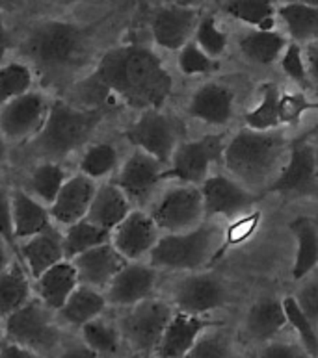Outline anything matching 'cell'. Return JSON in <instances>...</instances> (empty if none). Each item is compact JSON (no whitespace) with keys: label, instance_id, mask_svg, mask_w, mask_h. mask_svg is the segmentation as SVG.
<instances>
[{"label":"cell","instance_id":"1","mask_svg":"<svg viewBox=\"0 0 318 358\" xmlns=\"http://www.w3.org/2000/svg\"><path fill=\"white\" fill-rule=\"evenodd\" d=\"M88 82L116 96L132 110L162 108L173 91V76L155 50L144 45H121L101 56Z\"/></svg>","mask_w":318,"mask_h":358},{"label":"cell","instance_id":"2","mask_svg":"<svg viewBox=\"0 0 318 358\" xmlns=\"http://www.w3.org/2000/svg\"><path fill=\"white\" fill-rule=\"evenodd\" d=\"M286 141L277 130L244 127L226 143L223 164L235 180L249 192L268 187L283 167Z\"/></svg>","mask_w":318,"mask_h":358},{"label":"cell","instance_id":"3","mask_svg":"<svg viewBox=\"0 0 318 358\" xmlns=\"http://www.w3.org/2000/svg\"><path fill=\"white\" fill-rule=\"evenodd\" d=\"M22 62L34 73L64 76L76 69L86 54V34L78 24L67 21L38 22L22 41Z\"/></svg>","mask_w":318,"mask_h":358},{"label":"cell","instance_id":"4","mask_svg":"<svg viewBox=\"0 0 318 358\" xmlns=\"http://www.w3.org/2000/svg\"><path fill=\"white\" fill-rule=\"evenodd\" d=\"M103 117L101 108H88L64 99H53L43 130L32 141L34 149L41 156V160L62 162L92 143Z\"/></svg>","mask_w":318,"mask_h":358},{"label":"cell","instance_id":"5","mask_svg":"<svg viewBox=\"0 0 318 358\" xmlns=\"http://www.w3.org/2000/svg\"><path fill=\"white\" fill-rule=\"evenodd\" d=\"M223 243V229L212 220L179 234H162L147 257L155 269L170 271H201L211 262Z\"/></svg>","mask_w":318,"mask_h":358},{"label":"cell","instance_id":"6","mask_svg":"<svg viewBox=\"0 0 318 358\" xmlns=\"http://www.w3.org/2000/svg\"><path fill=\"white\" fill-rule=\"evenodd\" d=\"M4 340L47 357L62 348V325L56 312L34 297L22 308L6 317Z\"/></svg>","mask_w":318,"mask_h":358},{"label":"cell","instance_id":"7","mask_svg":"<svg viewBox=\"0 0 318 358\" xmlns=\"http://www.w3.org/2000/svg\"><path fill=\"white\" fill-rule=\"evenodd\" d=\"M173 314H175V308L157 297L125 308L118 320L125 345H129L132 353L144 355V357L155 355Z\"/></svg>","mask_w":318,"mask_h":358},{"label":"cell","instance_id":"8","mask_svg":"<svg viewBox=\"0 0 318 358\" xmlns=\"http://www.w3.org/2000/svg\"><path fill=\"white\" fill-rule=\"evenodd\" d=\"M226 141L221 134H209L192 141H181L166 166L162 178L179 184L201 186L211 177V167L223 160Z\"/></svg>","mask_w":318,"mask_h":358},{"label":"cell","instance_id":"9","mask_svg":"<svg viewBox=\"0 0 318 358\" xmlns=\"http://www.w3.org/2000/svg\"><path fill=\"white\" fill-rule=\"evenodd\" d=\"M149 215L162 234H179L200 227L205 221L200 186L179 184L167 187L157 201H153Z\"/></svg>","mask_w":318,"mask_h":358},{"label":"cell","instance_id":"10","mask_svg":"<svg viewBox=\"0 0 318 358\" xmlns=\"http://www.w3.org/2000/svg\"><path fill=\"white\" fill-rule=\"evenodd\" d=\"M53 99L45 91L32 90L0 106V132L8 143H32L43 130Z\"/></svg>","mask_w":318,"mask_h":358},{"label":"cell","instance_id":"11","mask_svg":"<svg viewBox=\"0 0 318 358\" xmlns=\"http://www.w3.org/2000/svg\"><path fill=\"white\" fill-rule=\"evenodd\" d=\"M127 139L134 149H140L160 164L167 166L173 152L177 149L179 129L175 119L167 115L160 108L144 110L127 129Z\"/></svg>","mask_w":318,"mask_h":358},{"label":"cell","instance_id":"12","mask_svg":"<svg viewBox=\"0 0 318 358\" xmlns=\"http://www.w3.org/2000/svg\"><path fill=\"white\" fill-rule=\"evenodd\" d=\"M227 289L220 278L211 273H190L173 289V308L190 315L205 317L209 312L226 305Z\"/></svg>","mask_w":318,"mask_h":358},{"label":"cell","instance_id":"13","mask_svg":"<svg viewBox=\"0 0 318 358\" xmlns=\"http://www.w3.org/2000/svg\"><path fill=\"white\" fill-rule=\"evenodd\" d=\"M166 166L157 158L144 150L134 149L119 166L113 182L121 187V192L134 204H146L151 201L153 193L160 182H164L162 173Z\"/></svg>","mask_w":318,"mask_h":358},{"label":"cell","instance_id":"14","mask_svg":"<svg viewBox=\"0 0 318 358\" xmlns=\"http://www.w3.org/2000/svg\"><path fill=\"white\" fill-rule=\"evenodd\" d=\"M318 180L317 149L307 141L294 143L289 150L285 164L277 177L266 187L268 193L281 195H303L314 192Z\"/></svg>","mask_w":318,"mask_h":358},{"label":"cell","instance_id":"15","mask_svg":"<svg viewBox=\"0 0 318 358\" xmlns=\"http://www.w3.org/2000/svg\"><path fill=\"white\" fill-rule=\"evenodd\" d=\"M200 189L205 206V220H235L240 214H246L255 203L254 192H249L248 187L235 180L231 175H211L201 184Z\"/></svg>","mask_w":318,"mask_h":358},{"label":"cell","instance_id":"16","mask_svg":"<svg viewBox=\"0 0 318 358\" xmlns=\"http://www.w3.org/2000/svg\"><path fill=\"white\" fill-rule=\"evenodd\" d=\"M162 232L153 221L149 212L134 208L121 223L112 230V243L127 262H144L153 247L160 240Z\"/></svg>","mask_w":318,"mask_h":358},{"label":"cell","instance_id":"17","mask_svg":"<svg viewBox=\"0 0 318 358\" xmlns=\"http://www.w3.org/2000/svg\"><path fill=\"white\" fill-rule=\"evenodd\" d=\"M157 280L158 269L153 268L149 262H127L104 289L108 306L125 310L141 301L151 299Z\"/></svg>","mask_w":318,"mask_h":358},{"label":"cell","instance_id":"18","mask_svg":"<svg viewBox=\"0 0 318 358\" xmlns=\"http://www.w3.org/2000/svg\"><path fill=\"white\" fill-rule=\"evenodd\" d=\"M200 10L184 6L166 4L153 13L151 34L155 43L166 50H181L192 41L195 28L200 24Z\"/></svg>","mask_w":318,"mask_h":358},{"label":"cell","instance_id":"19","mask_svg":"<svg viewBox=\"0 0 318 358\" xmlns=\"http://www.w3.org/2000/svg\"><path fill=\"white\" fill-rule=\"evenodd\" d=\"M97 182L84 177L81 173H73L65 180L53 204L49 206L50 220L58 229H65L76 221L86 220L88 210L92 206L93 195L97 192Z\"/></svg>","mask_w":318,"mask_h":358},{"label":"cell","instance_id":"20","mask_svg":"<svg viewBox=\"0 0 318 358\" xmlns=\"http://www.w3.org/2000/svg\"><path fill=\"white\" fill-rule=\"evenodd\" d=\"M212 327L214 323L211 320L175 310L172 321L167 323L166 331L162 334L155 358H184L203 336V332Z\"/></svg>","mask_w":318,"mask_h":358},{"label":"cell","instance_id":"21","mask_svg":"<svg viewBox=\"0 0 318 358\" xmlns=\"http://www.w3.org/2000/svg\"><path fill=\"white\" fill-rule=\"evenodd\" d=\"M71 262L75 266L81 284L104 292L113 280V277L127 264V260L108 241L104 245L93 247L90 251L82 252Z\"/></svg>","mask_w":318,"mask_h":358},{"label":"cell","instance_id":"22","mask_svg":"<svg viewBox=\"0 0 318 358\" xmlns=\"http://www.w3.org/2000/svg\"><path fill=\"white\" fill-rule=\"evenodd\" d=\"M17 249H19L21 264L25 266L28 275L32 277V280L62 260H67L64 251L62 229H58L56 224L28 238V240L19 241Z\"/></svg>","mask_w":318,"mask_h":358},{"label":"cell","instance_id":"23","mask_svg":"<svg viewBox=\"0 0 318 358\" xmlns=\"http://www.w3.org/2000/svg\"><path fill=\"white\" fill-rule=\"evenodd\" d=\"M235 113V95L223 84L207 82L194 91L188 102V115L207 124L223 127Z\"/></svg>","mask_w":318,"mask_h":358},{"label":"cell","instance_id":"24","mask_svg":"<svg viewBox=\"0 0 318 358\" xmlns=\"http://www.w3.org/2000/svg\"><path fill=\"white\" fill-rule=\"evenodd\" d=\"M78 286L81 280L73 262L62 260L34 278V297H38L53 312H58Z\"/></svg>","mask_w":318,"mask_h":358},{"label":"cell","instance_id":"25","mask_svg":"<svg viewBox=\"0 0 318 358\" xmlns=\"http://www.w3.org/2000/svg\"><path fill=\"white\" fill-rule=\"evenodd\" d=\"M11 212H13V234L15 241H25L53 227L49 206L32 197L25 187L11 189Z\"/></svg>","mask_w":318,"mask_h":358},{"label":"cell","instance_id":"26","mask_svg":"<svg viewBox=\"0 0 318 358\" xmlns=\"http://www.w3.org/2000/svg\"><path fill=\"white\" fill-rule=\"evenodd\" d=\"M134 210L129 197L121 192V187L113 180L99 182L97 192L93 195L92 206L88 210L86 220L92 221L101 229L108 230L112 234V230L118 227L121 221Z\"/></svg>","mask_w":318,"mask_h":358},{"label":"cell","instance_id":"27","mask_svg":"<svg viewBox=\"0 0 318 358\" xmlns=\"http://www.w3.org/2000/svg\"><path fill=\"white\" fill-rule=\"evenodd\" d=\"M108 301L104 292L81 284L69 295V299L65 301V305L56 312V315L62 327H71V329L81 331L86 323L104 315Z\"/></svg>","mask_w":318,"mask_h":358},{"label":"cell","instance_id":"28","mask_svg":"<svg viewBox=\"0 0 318 358\" xmlns=\"http://www.w3.org/2000/svg\"><path fill=\"white\" fill-rule=\"evenodd\" d=\"M286 325L283 301L274 297L255 301L246 315V334L257 343L274 342Z\"/></svg>","mask_w":318,"mask_h":358},{"label":"cell","instance_id":"29","mask_svg":"<svg viewBox=\"0 0 318 358\" xmlns=\"http://www.w3.org/2000/svg\"><path fill=\"white\" fill-rule=\"evenodd\" d=\"M34 299V280L21 262L13 260L8 269L0 273V317L17 312Z\"/></svg>","mask_w":318,"mask_h":358},{"label":"cell","instance_id":"30","mask_svg":"<svg viewBox=\"0 0 318 358\" xmlns=\"http://www.w3.org/2000/svg\"><path fill=\"white\" fill-rule=\"evenodd\" d=\"M238 50L244 58L259 65H270L279 62L285 52L286 38L277 30H248L237 41Z\"/></svg>","mask_w":318,"mask_h":358},{"label":"cell","instance_id":"31","mask_svg":"<svg viewBox=\"0 0 318 358\" xmlns=\"http://www.w3.org/2000/svg\"><path fill=\"white\" fill-rule=\"evenodd\" d=\"M119 166H121V156L116 145L110 141H92L81 150L76 173L99 184L116 175Z\"/></svg>","mask_w":318,"mask_h":358},{"label":"cell","instance_id":"32","mask_svg":"<svg viewBox=\"0 0 318 358\" xmlns=\"http://www.w3.org/2000/svg\"><path fill=\"white\" fill-rule=\"evenodd\" d=\"M277 17L283 22L292 43L307 45L318 39V8L302 2H283L277 6Z\"/></svg>","mask_w":318,"mask_h":358},{"label":"cell","instance_id":"33","mask_svg":"<svg viewBox=\"0 0 318 358\" xmlns=\"http://www.w3.org/2000/svg\"><path fill=\"white\" fill-rule=\"evenodd\" d=\"M67 178H69V173L62 162L41 160L28 173L25 189L32 197L41 201L45 206H50Z\"/></svg>","mask_w":318,"mask_h":358},{"label":"cell","instance_id":"34","mask_svg":"<svg viewBox=\"0 0 318 358\" xmlns=\"http://www.w3.org/2000/svg\"><path fill=\"white\" fill-rule=\"evenodd\" d=\"M291 230L296 238L292 278L303 280L318 264V227L309 217H296L291 223Z\"/></svg>","mask_w":318,"mask_h":358},{"label":"cell","instance_id":"35","mask_svg":"<svg viewBox=\"0 0 318 358\" xmlns=\"http://www.w3.org/2000/svg\"><path fill=\"white\" fill-rule=\"evenodd\" d=\"M78 334H81L78 340L86 343L88 348L95 351L101 358H118L125 345L118 321L108 320L104 315L86 323L78 331Z\"/></svg>","mask_w":318,"mask_h":358},{"label":"cell","instance_id":"36","mask_svg":"<svg viewBox=\"0 0 318 358\" xmlns=\"http://www.w3.org/2000/svg\"><path fill=\"white\" fill-rule=\"evenodd\" d=\"M223 11L255 30H274L277 6L274 0H226Z\"/></svg>","mask_w":318,"mask_h":358},{"label":"cell","instance_id":"37","mask_svg":"<svg viewBox=\"0 0 318 358\" xmlns=\"http://www.w3.org/2000/svg\"><path fill=\"white\" fill-rule=\"evenodd\" d=\"M110 232L97 224H93L92 221L82 220L76 223L69 224L62 229V238H64V251L67 260H73L82 252L90 251L93 247L104 245L110 241Z\"/></svg>","mask_w":318,"mask_h":358},{"label":"cell","instance_id":"38","mask_svg":"<svg viewBox=\"0 0 318 358\" xmlns=\"http://www.w3.org/2000/svg\"><path fill=\"white\" fill-rule=\"evenodd\" d=\"M261 102L244 115V123L251 130H275L281 124L279 119V87L265 82L259 90Z\"/></svg>","mask_w":318,"mask_h":358},{"label":"cell","instance_id":"39","mask_svg":"<svg viewBox=\"0 0 318 358\" xmlns=\"http://www.w3.org/2000/svg\"><path fill=\"white\" fill-rule=\"evenodd\" d=\"M36 73L27 62L11 59L0 67V106L11 99L25 95L28 91L36 90Z\"/></svg>","mask_w":318,"mask_h":358},{"label":"cell","instance_id":"40","mask_svg":"<svg viewBox=\"0 0 318 358\" xmlns=\"http://www.w3.org/2000/svg\"><path fill=\"white\" fill-rule=\"evenodd\" d=\"M283 308H285L286 323L294 329L300 345H302L311 358H318V332L317 327L309 321V317L298 306L294 297H285L283 299Z\"/></svg>","mask_w":318,"mask_h":358},{"label":"cell","instance_id":"41","mask_svg":"<svg viewBox=\"0 0 318 358\" xmlns=\"http://www.w3.org/2000/svg\"><path fill=\"white\" fill-rule=\"evenodd\" d=\"M177 67L186 76L211 75V73H216V71L220 69V62L211 58L207 52H203L200 45L192 39V41H188L179 50Z\"/></svg>","mask_w":318,"mask_h":358},{"label":"cell","instance_id":"42","mask_svg":"<svg viewBox=\"0 0 318 358\" xmlns=\"http://www.w3.org/2000/svg\"><path fill=\"white\" fill-rule=\"evenodd\" d=\"M194 41L200 45L203 52H207L214 59L220 58L221 54L227 50V45H229L227 34L218 27V22L212 15L201 17L200 24L195 28Z\"/></svg>","mask_w":318,"mask_h":358},{"label":"cell","instance_id":"43","mask_svg":"<svg viewBox=\"0 0 318 358\" xmlns=\"http://www.w3.org/2000/svg\"><path fill=\"white\" fill-rule=\"evenodd\" d=\"M281 69L285 73L289 80H292L300 90L309 91L313 87L311 78H309L307 65H305V58H303V47L298 43H289L285 48V52L279 59Z\"/></svg>","mask_w":318,"mask_h":358},{"label":"cell","instance_id":"44","mask_svg":"<svg viewBox=\"0 0 318 358\" xmlns=\"http://www.w3.org/2000/svg\"><path fill=\"white\" fill-rule=\"evenodd\" d=\"M184 358H235V351L226 334L214 331L212 327L203 332V336Z\"/></svg>","mask_w":318,"mask_h":358},{"label":"cell","instance_id":"45","mask_svg":"<svg viewBox=\"0 0 318 358\" xmlns=\"http://www.w3.org/2000/svg\"><path fill=\"white\" fill-rule=\"evenodd\" d=\"M318 108V104H313L303 93H281L279 101V119L281 123H296L303 113Z\"/></svg>","mask_w":318,"mask_h":358},{"label":"cell","instance_id":"46","mask_svg":"<svg viewBox=\"0 0 318 358\" xmlns=\"http://www.w3.org/2000/svg\"><path fill=\"white\" fill-rule=\"evenodd\" d=\"M0 241L8 247L17 245L13 234V212H11V189L0 182Z\"/></svg>","mask_w":318,"mask_h":358},{"label":"cell","instance_id":"47","mask_svg":"<svg viewBox=\"0 0 318 358\" xmlns=\"http://www.w3.org/2000/svg\"><path fill=\"white\" fill-rule=\"evenodd\" d=\"M294 299L303 314L307 315L309 321L318 327V277L309 278L307 282H303L302 288L294 295Z\"/></svg>","mask_w":318,"mask_h":358},{"label":"cell","instance_id":"48","mask_svg":"<svg viewBox=\"0 0 318 358\" xmlns=\"http://www.w3.org/2000/svg\"><path fill=\"white\" fill-rule=\"evenodd\" d=\"M259 358H311L307 351L300 343L283 342V340H274V342L265 343L261 349Z\"/></svg>","mask_w":318,"mask_h":358},{"label":"cell","instance_id":"49","mask_svg":"<svg viewBox=\"0 0 318 358\" xmlns=\"http://www.w3.org/2000/svg\"><path fill=\"white\" fill-rule=\"evenodd\" d=\"M56 358H101L95 351L88 348L86 343L76 340V342L62 343V348L58 349Z\"/></svg>","mask_w":318,"mask_h":358},{"label":"cell","instance_id":"50","mask_svg":"<svg viewBox=\"0 0 318 358\" xmlns=\"http://www.w3.org/2000/svg\"><path fill=\"white\" fill-rule=\"evenodd\" d=\"M303 58H305V65H307L311 84H313V87H318V39L313 43L303 45Z\"/></svg>","mask_w":318,"mask_h":358},{"label":"cell","instance_id":"51","mask_svg":"<svg viewBox=\"0 0 318 358\" xmlns=\"http://www.w3.org/2000/svg\"><path fill=\"white\" fill-rule=\"evenodd\" d=\"M0 358H47L43 355L36 353L32 349L22 348V345H17V343L11 342H2L0 343Z\"/></svg>","mask_w":318,"mask_h":358},{"label":"cell","instance_id":"52","mask_svg":"<svg viewBox=\"0 0 318 358\" xmlns=\"http://www.w3.org/2000/svg\"><path fill=\"white\" fill-rule=\"evenodd\" d=\"M13 48V39H11L10 30L0 22V67L6 64V62H10L8 59V54Z\"/></svg>","mask_w":318,"mask_h":358},{"label":"cell","instance_id":"53","mask_svg":"<svg viewBox=\"0 0 318 358\" xmlns=\"http://www.w3.org/2000/svg\"><path fill=\"white\" fill-rule=\"evenodd\" d=\"M11 262H13V258H11L10 247L6 245L4 241H0V273L10 268Z\"/></svg>","mask_w":318,"mask_h":358},{"label":"cell","instance_id":"54","mask_svg":"<svg viewBox=\"0 0 318 358\" xmlns=\"http://www.w3.org/2000/svg\"><path fill=\"white\" fill-rule=\"evenodd\" d=\"M8 152H10V143L6 141V138L0 132V169L6 166V162H8Z\"/></svg>","mask_w":318,"mask_h":358},{"label":"cell","instance_id":"55","mask_svg":"<svg viewBox=\"0 0 318 358\" xmlns=\"http://www.w3.org/2000/svg\"><path fill=\"white\" fill-rule=\"evenodd\" d=\"M167 2L175 6H184V8H198L203 0H167Z\"/></svg>","mask_w":318,"mask_h":358},{"label":"cell","instance_id":"56","mask_svg":"<svg viewBox=\"0 0 318 358\" xmlns=\"http://www.w3.org/2000/svg\"><path fill=\"white\" fill-rule=\"evenodd\" d=\"M286 2H302V4L314 6V8H318V0H286Z\"/></svg>","mask_w":318,"mask_h":358},{"label":"cell","instance_id":"57","mask_svg":"<svg viewBox=\"0 0 318 358\" xmlns=\"http://www.w3.org/2000/svg\"><path fill=\"white\" fill-rule=\"evenodd\" d=\"M13 2H15V0H0V11L6 10V8H10Z\"/></svg>","mask_w":318,"mask_h":358},{"label":"cell","instance_id":"58","mask_svg":"<svg viewBox=\"0 0 318 358\" xmlns=\"http://www.w3.org/2000/svg\"><path fill=\"white\" fill-rule=\"evenodd\" d=\"M4 342V320L0 317V343Z\"/></svg>","mask_w":318,"mask_h":358},{"label":"cell","instance_id":"59","mask_svg":"<svg viewBox=\"0 0 318 358\" xmlns=\"http://www.w3.org/2000/svg\"><path fill=\"white\" fill-rule=\"evenodd\" d=\"M125 358H147V357H144V355H138V353H130L129 357H125Z\"/></svg>","mask_w":318,"mask_h":358},{"label":"cell","instance_id":"60","mask_svg":"<svg viewBox=\"0 0 318 358\" xmlns=\"http://www.w3.org/2000/svg\"><path fill=\"white\" fill-rule=\"evenodd\" d=\"M311 136H314V138L318 139V123H317V127L313 129V132H311Z\"/></svg>","mask_w":318,"mask_h":358},{"label":"cell","instance_id":"61","mask_svg":"<svg viewBox=\"0 0 318 358\" xmlns=\"http://www.w3.org/2000/svg\"><path fill=\"white\" fill-rule=\"evenodd\" d=\"M58 2H64V4H69V2H75V0H58Z\"/></svg>","mask_w":318,"mask_h":358},{"label":"cell","instance_id":"62","mask_svg":"<svg viewBox=\"0 0 318 358\" xmlns=\"http://www.w3.org/2000/svg\"><path fill=\"white\" fill-rule=\"evenodd\" d=\"M223 2H226V0H223Z\"/></svg>","mask_w":318,"mask_h":358}]
</instances>
